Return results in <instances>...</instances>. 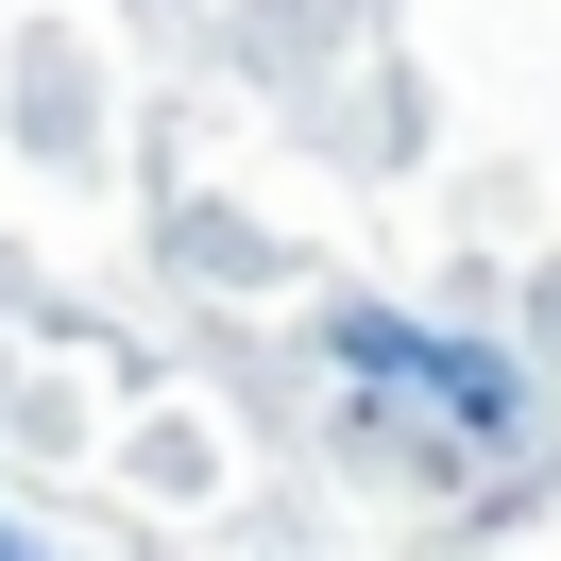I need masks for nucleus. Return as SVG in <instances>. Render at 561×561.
I'll return each mask as SVG.
<instances>
[{
  "label": "nucleus",
  "instance_id": "obj_1",
  "mask_svg": "<svg viewBox=\"0 0 561 561\" xmlns=\"http://www.w3.org/2000/svg\"><path fill=\"white\" fill-rule=\"evenodd\" d=\"M0 561H35V545H18V527H0Z\"/></svg>",
  "mask_w": 561,
  "mask_h": 561
}]
</instances>
